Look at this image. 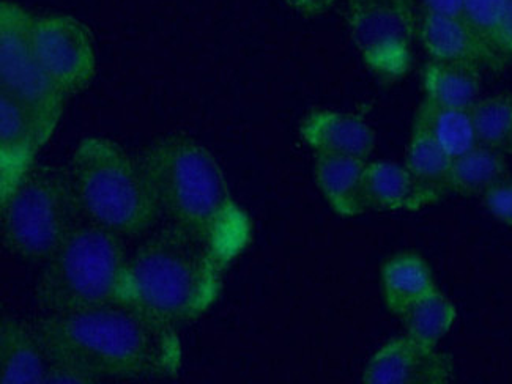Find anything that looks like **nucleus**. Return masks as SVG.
Returning a JSON list of instances; mask_svg holds the SVG:
<instances>
[{"instance_id": "f257e3e1", "label": "nucleus", "mask_w": 512, "mask_h": 384, "mask_svg": "<svg viewBox=\"0 0 512 384\" xmlns=\"http://www.w3.org/2000/svg\"><path fill=\"white\" fill-rule=\"evenodd\" d=\"M138 159L166 224L204 244L224 268L248 248L251 221L207 147L193 137L167 134L147 145Z\"/></svg>"}, {"instance_id": "f03ea898", "label": "nucleus", "mask_w": 512, "mask_h": 384, "mask_svg": "<svg viewBox=\"0 0 512 384\" xmlns=\"http://www.w3.org/2000/svg\"><path fill=\"white\" fill-rule=\"evenodd\" d=\"M35 326L46 350L75 359L103 381L166 380L182 367L175 326L138 303L46 315Z\"/></svg>"}, {"instance_id": "7ed1b4c3", "label": "nucleus", "mask_w": 512, "mask_h": 384, "mask_svg": "<svg viewBox=\"0 0 512 384\" xmlns=\"http://www.w3.org/2000/svg\"><path fill=\"white\" fill-rule=\"evenodd\" d=\"M35 300L46 315L138 303L131 257L122 237L82 221L46 260Z\"/></svg>"}, {"instance_id": "20e7f679", "label": "nucleus", "mask_w": 512, "mask_h": 384, "mask_svg": "<svg viewBox=\"0 0 512 384\" xmlns=\"http://www.w3.org/2000/svg\"><path fill=\"white\" fill-rule=\"evenodd\" d=\"M226 270L204 244L166 226L131 255L138 304L164 322H193L218 300Z\"/></svg>"}, {"instance_id": "39448f33", "label": "nucleus", "mask_w": 512, "mask_h": 384, "mask_svg": "<svg viewBox=\"0 0 512 384\" xmlns=\"http://www.w3.org/2000/svg\"><path fill=\"white\" fill-rule=\"evenodd\" d=\"M84 221L122 238L141 237L161 218L155 192L139 159L106 137L79 142L68 167Z\"/></svg>"}, {"instance_id": "423d86ee", "label": "nucleus", "mask_w": 512, "mask_h": 384, "mask_svg": "<svg viewBox=\"0 0 512 384\" xmlns=\"http://www.w3.org/2000/svg\"><path fill=\"white\" fill-rule=\"evenodd\" d=\"M0 221L8 251L46 262L84 218L68 172L34 164L0 197Z\"/></svg>"}, {"instance_id": "0eeeda50", "label": "nucleus", "mask_w": 512, "mask_h": 384, "mask_svg": "<svg viewBox=\"0 0 512 384\" xmlns=\"http://www.w3.org/2000/svg\"><path fill=\"white\" fill-rule=\"evenodd\" d=\"M34 19L15 2H0V92L29 112L45 145L62 119L67 95L38 59L32 37Z\"/></svg>"}, {"instance_id": "6e6552de", "label": "nucleus", "mask_w": 512, "mask_h": 384, "mask_svg": "<svg viewBox=\"0 0 512 384\" xmlns=\"http://www.w3.org/2000/svg\"><path fill=\"white\" fill-rule=\"evenodd\" d=\"M349 29L364 62L383 79L409 71L416 34L412 0H350Z\"/></svg>"}, {"instance_id": "1a4fd4ad", "label": "nucleus", "mask_w": 512, "mask_h": 384, "mask_svg": "<svg viewBox=\"0 0 512 384\" xmlns=\"http://www.w3.org/2000/svg\"><path fill=\"white\" fill-rule=\"evenodd\" d=\"M32 37L41 65L65 95L84 92L92 84L97 56L92 35L81 21L67 15L38 16Z\"/></svg>"}, {"instance_id": "9d476101", "label": "nucleus", "mask_w": 512, "mask_h": 384, "mask_svg": "<svg viewBox=\"0 0 512 384\" xmlns=\"http://www.w3.org/2000/svg\"><path fill=\"white\" fill-rule=\"evenodd\" d=\"M454 378L453 358L405 336L383 345L363 372L368 384H446Z\"/></svg>"}, {"instance_id": "9b49d317", "label": "nucleus", "mask_w": 512, "mask_h": 384, "mask_svg": "<svg viewBox=\"0 0 512 384\" xmlns=\"http://www.w3.org/2000/svg\"><path fill=\"white\" fill-rule=\"evenodd\" d=\"M416 32L431 60L470 63L494 71L505 68L464 18L435 15L421 10Z\"/></svg>"}, {"instance_id": "f8f14e48", "label": "nucleus", "mask_w": 512, "mask_h": 384, "mask_svg": "<svg viewBox=\"0 0 512 384\" xmlns=\"http://www.w3.org/2000/svg\"><path fill=\"white\" fill-rule=\"evenodd\" d=\"M41 147L40 133L29 112L12 96L0 92V197L12 191L34 166Z\"/></svg>"}, {"instance_id": "ddd939ff", "label": "nucleus", "mask_w": 512, "mask_h": 384, "mask_svg": "<svg viewBox=\"0 0 512 384\" xmlns=\"http://www.w3.org/2000/svg\"><path fill=\"white\" fill-rule=\"evenodd\" d=\"M440 200L401 164L386 159L366 164L363 175L366 211H420Z\"/></svg>"}, {"instance_id": "4468645a", "label": "nucleus", "mask_w": 512, "mask_h": 384, "mask_svg": "<svg viewBox=\"0 0 512 384\" xmlns=\"http://www.w3.org/2000/svg\"><path fill=\"white\" fill-rule=\"evenodd\" d=\"M303 141L316 153L368 159L375 148L374 130L357 115L314 111L300 126Z\"/></svg>"}, {"instance_id": "2eb2a0df", "label": "nucleus", "mask_w": 512, "mask_h": 384, "mask_svg": "<svg viewBox=\"0 0 512 384\" xmlns=\"http://www.w3.org/2000/svg\"><path fill=\"white\" fill-rule=\"evenodd\" d=\"M46 369L48 353L35 323L4 315L0 323V383H45Z\"/></svg>"}, {"instance_id": "dca6fc26", "label": "nucleus", "mask_w": 512, "mask_h": 384, "mask_svg": "<svg viewBox=\"0 0 512 384\" xmlns=\"http://www.w3.org/2000/svg\"><path fill=\"white\" fill-rule=\"evenodd\" d=\"M368 159L316 153V181L328 204L339 216L353 218L366 211L363 175Z\"/></svg>"}, {"instance_id": "f3484780", "label": "nucleus", "mask_w": 512, "mask_h": 384, "mask_svg": "<svg viewBox=\"0 0 512 384\" xmlns=\"http://www.w3.org/2000/svg\"><path fill=\"white\" fill-rule=\"evenodd\" d=\"M437 290L426 260L416 252H401L382 266V292L386 309L396 317L407 312Z\"/></svg>"}, {"instance_id": "a211bd4d", "label": "nucleus", "mask_w": 512, "mask_h": 384, "mask_svg": "<svg viewBox=\"0 0 512 384\" xmlns=\"http://www.w3.org/2000/svg\"><path fill=\"white\" fill-rule=\"evenodd\" d=\"M423 89L427 100L472 111L481 100V68L470 63L429 60L423 70Z\"/></svg>"}, {"instance_id": "6ab92c4d", "label": "nucleus", "mask_w": 512, "mask_h": 384, "mask_svg": "<svg viewBox=\"0 0 512 384\" xmlns=\"http://www.w3.org/2000/svg\"><path fill=\"white\" fill-rule=\"evenodd\" d=\"M415 125L434 137L451 158L462 155L478 145L472 111L448 108L424 98L416 109Z\"/></svg>"}, {"instance_id": "aec40b11", "label": "nucleus", "mask_w": 512, "mask_h": 384, "mask_svg": "<svg viewBox=\"0 0 512 384\" xmlns=\"http://www.w3.org/2000/svg\"><path fill=\"white\" fill-rule=\"evenodd\" d=\"M508 174L505 155L484 145L453 158L449 169V189L465 197H483Z\"/></svg>"}, {"instance_id": "412c9836", "label": "nucleus", "mask_w": 512, "mask_h": 384, "mask_svg": "<svg viewBox=\"0 0 512 384\" xmlns=\"http://www.w3.org/2000/svg\"><path fill=\"white\" fill-rule=\"evenodd\" d=\"M453 158L435 142L431 134L413 123L405 167L424 188L443 199L449 189V169Z\"/></svg>"}, {"instance_id": "4be33fe9", "label": "nucleus", "mask_w": 512, "mask_h": 384, "mask_svg": "<svg viewBox=\"0 0 512 384\" xmlns=\"http://www.w3.org/2000/svg\"><path fill=\"white\" fill-rule=\"evenodd\" d=\"M454 304L440 290H434L402 317L405 334L427 348H437L456 322Z\"/></svg>"}, {"instance_id": "5701e85b", "label": "nucleus", "mask_w": 512, "mask_h": 384, "mask_svg": "<svg viewBox=\"0 0 512 384\" xmlns=\"http://www.w3.org/2000/svg\"><path fill=\"white\" fill-rule=\"evenodd\" d=\"M478 144L512 155V96L481 98L472 108Z\"/></svg>"}, {"instance_id": "b1692460", "label": "nucleus", "mask_w": 512, "mask_h": 384, "mask_svg": "<svg viewBox=\"0 0 512 384\" xmlns=\"http://www.w3.org/2000/svg\"><path fill=\"white\" fill-rule=\"evenodd\" d=\"M505 2L506 0H465L464 8V19L468 26L475 30V34L503 63V67L509 63L500 46V24Z\"/></svg>"}, {"instance_id": "393cba45", "label": "nucleus", "mask_w": 512, "mask_h": 384, "mask_svg": "<svg viewBox=\"0 0 512 384\" xmlns=\"http://www.w3.org/2000/svg\"><path fill=\"white\" fill-rule=\"evenodd\" d=\"M48 369H46L45 383H73V384H95L103 383L97 373L82 366L75 359L68 356L48 351Z\"/></svg>"}, {"instance_id": "a878e982", "label": "nucleus", "mask_w": 512, "mask_h": 384, "mask_svg": "<svg viewBox=\"0 0 512 384\" xmlns=\"http://www.w3.org/2000/svg\"><path fill=\"white\" fill-rule=\"evenodd\" d=\"M490 215L506 226H512V175H506L483 196Z\"/></svg>"}, {"instance_id": "bb28decb", "label": "nucleus", "mask_w": 512, "mask_h": 384, "mask_svg": "<svg viewBox=\"0 0 512 384\" xmlns=\"http://www.w3.org/2000/svg\"><path fill=\"white\" fill-rule=\"evenodd\" d=\"M424 12L464 18L465 0H421Z\"/></svg>"}, {"instance_id": "cd10ccee", "label": "nucleus", "mask_w": 512, "mask_h": 384, "mask_svg": "<svg viewBox=\"0 0 512 384\" xmlns=\"http://www.w3.org/2000/svg\"><path fill=\"white\" fill-rule=\"evenodd\" d=\"M501 52L506 59H512V0H506L500 24Z\"/></svg>"}, {"instance_id": "c85d7f7f", "label": "nucleus", "mask_w": 512, "mask_h": 384, "mask_svg": "<svg viewBox=\"0 0 512 384\" xmlns=\"http://www.w3.org/2000/svg\"><path fill=\"white\" fill-rule=\"evenodd\" d=\"M290 7L303 15L316 16L327 12L334 0H286Z\"/></svg>"}]
</instances>
